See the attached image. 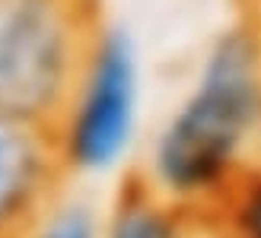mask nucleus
<instances>
[{"mask_svg":"<svg viewBox=\"0 0 261 238\" xmlns=\"http://www.w3.org/2000/svg\"><path fill=\"white\" fill-rule=\"evenodd\" d=\"M261 162V35L236 25L217 35L188 89L163 117L134 175L153 194L211 213Z\"/></svg>","mask_w":261,"mask_h":238,"instance_id":"1","label":"nucleus"},{"mask_svg":"<svg viewBox=\"0 0 261 238\" xmlns=\"http://www.w3.org/2000/svg\"><path fill=\"white\" fill-rule=\"evenodd\" d=\"M143 67L124 29H96L70 92L51 124L64 171L106 178L127 165L140 143Z\"/></svg>","mask_w":261,"mask_h":238,"instance_id":"2","label":"nucleus"},{"mask_svg":"<svg viewBox=\"0 0 261 238\" xmlns=\"http://www.w3.org/2000/svg\"><path fill=\"white\" fill-rule=\"evenodd\" d=\"M64 175L51 127L0 114V238H22L61 197Z\"/></svg>","mask_w":261,"mask_h":238,"instance_id":"3","label":"nucleus"},{"mask_svg":"<svg viewBox=\"0 0 261 238\" xmlns=\"http://www.w3.org/2000/svg\"><path fill=\"white\" fill-rule=\"evenodd\" d=\"M102 238H214L207 213L185 210L130 178L106 210Z\"/></svg>","mask_w":261,"mask_h":238,"instance_id":"4","label":"nucleus"},{"mask_svg":"<svg viewBox=\"0 0 261 238\" xmlns=\"http://www.w3.org/2000/svg\"><path fill=\"white\" fill-rule=\"evenodd\" d=\"M214 238H261V162L207 213Z\"/></svg>","mask_w":261,"mask_h":238,"instance_id":"5","label":"nucleus"},{"mask_svg":"<svg viewBox=\"0 0 261 238\" xmlns=\"http://www.w3.org/2000/svg\"><path fill=\"white\" fill-rule=\"evenodd\" d=\"M106 213L83 197H58L22 238H102Z\"/></svg>","mask_w":261,"mask_h":238,"instance_id":"6","label":"nucleus"},{"mask_svg":"<svg viewBox=\"0 0 261 238\" xmlns=\"http://www.w3.org/2000/svg\"><path fill=\"white\" fill-rule=\"evenodd\" d=\"M242 7H245V16H249L245 25H252V29L261 35V0H242Z\"/></svg>","mask_w":261,"mask_h":238,"instance_id":"7","label":"nucleus"}]
</instances>
